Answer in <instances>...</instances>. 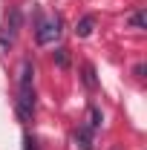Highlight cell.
I'll use <instances>...</instances> for the list:
<instances>
[{"label":"cell","instance_id":"cell-1","mask_svg":"<svg viewBox=\"0 0 147 150\" xmlns=\"http://www.w3.org/2000/svg\"><path fill=\"white\" fill-rule=\"evenodd\" d=\"M32 75H35L32 61H23V64H20V90H18V118H20V121H32V115H35Z\"/></svg>","mask_w":147,"mask_h":150},{"label":"cell","instance_id":"cell-9","mask_svg":"<svg viewBox=\"0 0 147 150\" xmlns=\"http://www.w3.org/2000/svg\"><path fill=\"white\" fill-rule=\"evenodd\" d=\"M130 26H136V29H144V26H147V15H144V12H136V15L130 18Z\"/></svg>","mask_w":147,"mask_h":150},{"label":"cell","instance_id":"cell-10","mask_svg":"<svg viewBox=\"0 0 147 150\" xmlns=\"http://www.w3.org/2000/svg\"><path fill=\"white\" fill-rule=\"evenodd\" d=\"M23 150H37V144H35V142H32V139H29V136L23 139Z\"/></svg>","mask_w":147,"mask_h":150},{"label":"cell","instance_id":"cell-3","mask_svg":"<svg viewBox=\"0 0 147 150\" xmlns=\"http://www.w3.org/2000/svg\"><path fill=\"white\" fill-rule=\"evenodd\" d=\"M61 32H64V29H61V18H49V20H40V23H37V32H35V40L37 43H40V46H52V43H55L58 38H61Z\"/></svg>","mask_w":147,"mask_h":150},{"label":"cell","instance_id":"cell-5","mask_svg":"<svg viewBox=\"0 0 147 150\" xmlns=\"http://www.w3.org/2000/svg\"><path fill=\"white\" fill-rule=\"evenodd\" d=\"M101 124H104L101 110H98V107H90V110H87V124H84V127H90V130L95 133V130H101Z\"/></svg>","mask_w":147,"mask_h":150},{"label":"cell","instance_id":"cell-11","mask_svg":"<svg viewBox=\"0 0 147 150\" xmlns=\"http://www.w3.org/2000/svg\"><path fill=\"white\" fill-rule=\"evenodd\" d=\"M112 150H118V147H112Z\"/></svg>","mask_w":147,"mask_h":150},{"label":"cell","instance_id":"cell-2","mask_svg":"<svg viewBox=\"0 0 147 150\" xmlns=\"http://www.w3.org/2000/svg\"><path fill=\"white\" fill-rule=\"evenodd\" d=\"M20 26H23V15H20V9H12L0 26V52H9V46L20 35Z\"/></svg>","mask_w":147,"mask_h":150},{"label":"cell","instance_id":"cell-6","mask_svg":"<svg viewBox=\"0 0 147 150\" xmlns=\"http://www.w3.org/2000/svg\"><path fill=\"white\" fill-rule=\"evenodd\" d=\"M92 29H95V18H92V15H87V18L78 20V26H75V35H78V38H90V35H92Z\"/></svg>","mask_w":147,"mask_h":150},{"label":"cell","instance_id":"cell-7","mask_svg":"<svg viewBox=\"0 0 147 150\" xmlns=\"http://www.w3.org/2000/svg\"><path fill=\"white\" fill-rule=\"evenodd\" d=\"M84 84H87L90 90L98 87V78H95V67H92V64H84Z\"/></svg>","mask_w":147,"mask_h":150},{"label":"cell","instance_id":"cell-4","mask_svg":"<svg viewBox=\"0 0 147 150\" xmlns=\"http://www.w3.org/2000/svg\"><path fill=\"white\" fill-rule=\"evenodd\" d=\"M72 139H75V147H78V150H92V147H95V133H92L90 127H84V124L75 130Z\"/></svg>","mask_w":147,"mask_h":150},{"label":"cell","instance_id":"cell-8","mask_svg":"<svg viewBox=\"0 0 147 150\" xmlns=\"http://www.w3.org/2000/svg\"><path fill=\"white\" fill-rule=\"evenodd\" d=\"M55 64L61 67V69H66V67H69V49H64V46L55 49Z\"/></svg>","mask_w":147,"mask_h":150}]
</instances>
